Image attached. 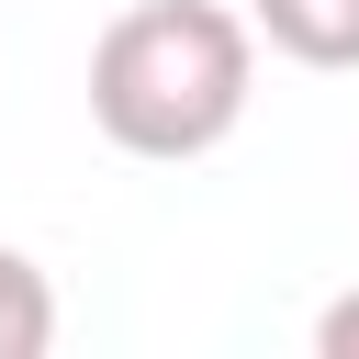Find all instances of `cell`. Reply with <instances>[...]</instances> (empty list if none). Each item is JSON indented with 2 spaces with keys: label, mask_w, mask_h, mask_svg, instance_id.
Segmentation results:
<instances>
[{
  "label": "cell",
  "mask_w": 359,
  "mask_h": 359,
  "mask_svg": "<svg viewBox=\"0 0 359 359\" xmlns=\"http://www.w3.org/2000/svg\"><path fill=\"white\" fill-rule=\"evenodd\" d=\"M258 101V22L224 0H135L90 45V123L123 157H213Z\"/></svg>",
  "instance_id": "6da1fadb"
},
{
  "label": "cell",
  "mask_w": 359,
  "mask_h": 359,
  "mask_svg": "<svg viewBox=\"0 0 359 359\" xmlns=\"http://www.w3.org/2000/svg\"><path fill=\"white\" fill-rule=\"evenodd\" d=\"M247 22L292 67H359V0H247Z\"/></svg>",
  "instance_id": "7a4b0ae2"
},
{
  "label": "cell",
  "mask_w": 359,
  "mask_h": 359,
  "mask_svg": "<svg viewBox=\"0 0 359 359\" xmlns=\"http://www.w3.org/2000/svg\"><path fill=\"white\" fill-rule=\"evenodd\" d=\"M45 348H56V280L22 247H0V359H45Z\"/></svg>",
  "instance_id": "3957f363"
},
{
  "label": "cell",
  "mask_w": 359,
  "mask_h": 359,
  "mask_svg": "<svg viewBox=\"0 0 359 359\" xmlns=\"http://www.w3.org/2000/svg\"><path fill=\"white\" fill-rule=\"evenodd\" d=\"M314 359H359V292H337L314 314Z\"/></svg>",
  "instance_id": "277c9868"
}]
</instances>
